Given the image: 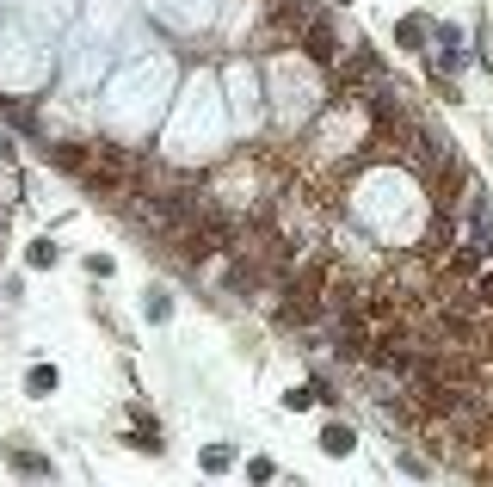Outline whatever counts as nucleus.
Masks as SVG:
<instances>
[{"label":"nucleus","instance_id":"f257e3e1","mask_svg":"<svg viewBox=\"0 0 493 487\" xmlns=\"http://www.w3.org/2000/svg\"><path fill=\"white\" fill-rule=\"evenodd\" d=\"M129 413V432H123V451H136V457H167V432H160V420L142 407V401H129L123 407Z\"/></svg>","mask_w":493,"mask_h":487},{"label":"nucleus","instance_id":"f03ea898","mask_svg":"<svg viewBox=\"0 0 493 487\" xmlns=\"http://www.w3.org/2000/svg\"><path fill=\"white\" fill-rule=\"evenodd\" d=\"M0 463L19 475V482H56V463L43 451H31V438H6L0 444Z\"/></svg>","mask_w":493,"mask_h":487},{"label":"nucleus","instance_id":"7ed1b4c3","mask_svg":"<svg viewBox=\"0 0 493 487\" xmlns=\"http://www.w3.org/2000/svg\"><path fill=\"white\" fill-rule=\"evenodd\" d=\"M321 457H333V463L358 457V432H352V420H327V426H321Z\"/></svg>","mask_w":493,"mask_h":487},{"label":"nucleus","instance_id":"20e7f679","mask_svg":"<svg viewBox=\"0 0 493 487\" xmlns=\"http://www.w3.org/2000/svg\"><path fill=\"white\" fill-rule=\"evenodd\" d=\"M395 43H401V50H426V43H432V19H419V12L395 19Z\"/></svg>","mask_w":493,"mask_h":487},{"label":"nucleus","instance_id":"39448f33","mask_svg":"<svg viewBox=\"0 0 493 487\" xmlns=\"http://www.w3.org/2000/svg\"><path fill=\"white\" fill-rule=\"evenodd\" d=\"M278 407L284 413H309V407H321V382L309 376V382H290L284 395H278Z\"/></svg>","mask_w":493,"mask_h":487},{"label":"nucleus","instance_id":"423d86ee","mask_svg":"<svg viewBox=\"0 0 493 487\" xmlns=\"http://www.w3.org/2000/svg\"><path fill=\"white\" fill-rule=\"evenodd\" d=\"M56 389H62V370L56 365H31L25 370V395H31V401H50Z\"/></svg>","mask_w":493,"mask_h":487},{"label":"nucleus","instance_id":"0eeeda50","mask_svg":"<svg viewBox=\"0 0 493 487\" xmlns=\"http://www.w3.org/2000/svg\"><path fill=\"white\" fill-rule=\"evenodd\" d=\"M25 265H31V271H56V265H62V247H56V235H37V241L25 247Z\"/></svg>","mask_w":493,"mask_h":487},{"label":"nucleus","instance_id":"6e6552de","mask_svg":"<svg viewBox=\"0 0 493 487\" xmlns=\"http://www.w3.org/2000/svg\"><path fill=\"white\" fill-rule=\"evenodd\" d=\"M198 469H204V475H229V469H235V444H204V451H198Z\"/></svg>","mask_w":493,"mask_h":487},{"label":"nucleus","instance_id":"1a4fd4ad","mask_svg":"<svg viewBox=\"0 0 493 487\" xmlns=\"http://www.w3.org/2000/svg\"><path fill=\"white\" fill-rule=\"evenodd\" d=\"M142 315H148V321H167V315H173V296H167V290H142Z\"/></svg>","mask_w":493,"mask_h":487},{"label":"nucleus","instance_id":"9d476101","mask_svg":"<svg viewBox=\"0 0 493 487\" xmlns=\"http://www.w3.org/2000/svg\"><path fill=\"white\" fill-rule=\"evenodd\" d=\"M246 482H278V463H271V457H246Z\"/></svg>","mask_w":493,"mask_h":487},{"label":"nucleus","instance_id":"9b49d317","mask_svg":"<svg viewBox=\"0 0 493 487\" xmlns=\"http://www.w3.org/2000/svg\"><path fill=\"white\" fill-rule=\"evenodd\" d=\"M81 265H87V278H112V271H118V259H112V253H87Z\"/></svg>","mask_w":493,"mask_h":487},{"label":"nucleus","instance_id":"f8f14e48","mask_svg":"<svg viewBox=\"0 0 493 487\" xmlns=\"http://www.w3.org/2000/svg\"><path fill=\"white\" fill-rule=\"evenodd\" d=\"M395 469H401V475H419V482L432 475V463H426V457H413V451H401V457H395Z\"/></svg>","mask_w":493,"mask_h":487},{"label":"nucleus","instance_id":"ddd939ff","mask_svg":"<svg viewBox=\"0 0 493 487\" xmlns=\"http://www.w3.org/2000/svg\"><path fill=\"white\" fill-rule=\"evenodd\" d=\"M327 6H352V0H327Z\"/></svg>","mask_w":493,"mask_h":487}]
</instances>
